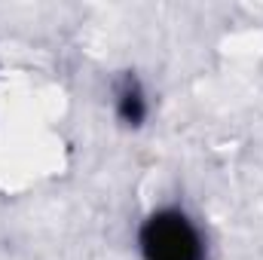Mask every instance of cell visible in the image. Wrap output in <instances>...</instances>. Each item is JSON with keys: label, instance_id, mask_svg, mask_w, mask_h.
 <instances>
[{"label": "cell", "instance_id": "7a4b0ae2", "mask_svg": "<svg viewBox=\"0 0 263 260\" xmlns=\"http://www.w3.org/2000/svg\"><path fill=\"white\" fill-rule=\"evenodd\" d=\"M120 110H123V117L129 120V123H138L141 117H144V101H141V92L129 86V89H123V101H120Z\"/></svg>", "mask_w": 263, "mask_h": 260}, {"label": "cell", "instance_id": "6da1fadb", "mask_svg": "<svg viewBox=\"0 0 263 260\" xmlns=\"http://www.w3.org/2000/svg\"><path fill=\"white\" fill-rule=\"evenodd\" d=\"M144 260H202V239L181 211H156L141 230Z\"/></svg>", "mask_w": 263, "mask_h": 260}]
</instances>
